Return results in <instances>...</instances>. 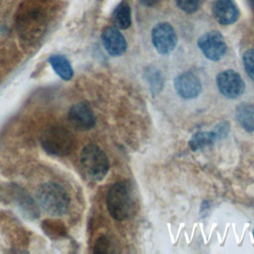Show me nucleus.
Masks as SVG:
<instances>
[{
    "instance_id": "nucleus-15",
    "label": "nucleus",
    "mask_w": 254,
    "mask_h": 254,
    "mask_svg": "<svg viewBox=\"0 0 254 254\" xmlns=\"http://www.w3.org/2000/svg\"><path fill=\"white\" fill-rule=\"evenodd\" d=\"M219 140L214 130L206 132V131H198L192 135L190 138L189 145L192 151H196L198 149H202L205 146L213 144L215 141Z\"/></svg>"
},
{
    "instance_id": "nucleus-19",
    "label": "nucleus",
    "mask_w": 254,
    "mask_h": 254,
    "mask_svg": "<svg viewBox=\"0 0 254 254\" xmlns=\"http://www.w3.org/2000/svg\"><path fill=\"white\" fill-rule=\"evenodd\" d=\"M144 6H147V7H153L155 6L156 4H158L161 0H139Z\"/></svg>"
},
{
    "instance_id": "nucleus-10",
    "label": "nucleus",
    "mask_w": 254,
    "mask_h": 254,
    "mask_svg": "<svg viewBox=\"0 0 254 254\" xmlns=\"http://www.w3.org/2000/svg\"><path fill=\"white\" fill-rule=\"evenodd\" d=\"M101 40L106 52L113 57L122 56L127 50V42L115 27H106L101 33Z\"/></svg>"
},
{
    "instance_id": "nucleus-18",
    "label": "nucleus",
    "mask_w": 254,
    "mask_h": 254,
    "mask_svg": "<svg viewBox=\"0 0 254 254\" xmlns=\"http://www.w3.org/2000/svg\"><path fill=\"white\" fill-rule=\"evenodd\" d=\"M108 250V240L105 237H100L96 244H95V248H94V252L95 253H106Z\"/></svg>"
},
{
    "instance_id": "nucleus-5",
    "label": "nucleus",
    "mask_w": 254,
    "mask_h": 254,
    "mask_svg": "<svg viewBox=\"0 0 254 254\" xmlns=\"http://www.w3.org/2000/svg\"><path fill=\"white\" fill-rule=\"evenodd\" d=\"M197 46L204 57L210 61H219L226 53L227 45L223 36L217 31H209L199 37Z\"/></svg>"
},
{
    "instance_id": "nucleus-1",
    "label": "nucleus",
    "mask_w": 254,
    "mask_h": 254,
    "mask_svg": "<svg viewBox=\"0 0 254 254\" xmlns=\"http://www.w3.org/2000/svg\"><path fill=\"white\" fill-rule=\"evenodd\" d=\"M36 197L42 209L51 215H63L69 206V197L66 190L57 183L42 185Z\"/></svg>"
},
{
    "instance_id": "nucleus-20",
    "label": "nucleus",
    "mask_w": 254,
    "mask_h": 254,
    "mask_svg": "<svg viewBox=\"0 0 254 254\" xmlns=\"http://www.w3.org/2000/svg\"><path fill=\"white\" fill-rule=\"evenodd\" d=\"M251 1V3H252V5L254 6V0H250Z\"/></svg>"
},
{
    "instance_id": "nucleus-9",
    "label": "nucleus",
    "mask_w": 254,
    "mask_h": 254,
    "mask_svg": "<svg viewBox=\"0 0 254 254\" xmlns=\"http://www.w3.org/2000/svg\"><path fill=\"white\" fill-rule=\"evenodd\" d=\"M174 84L177 93L185 99L195 98L201 91V82L191 71H185L177 75Z\"/></svg>"
},
{
    "instance_id": "nucleus-8",
    "label": "nucleus",
    "mask_w": 254,
    "mask_h": 254,
    "mask_svg": "<svg viewBox=\"0 0 254 254\" xmlns=\"http://www.w3.org/2000/svg\"><path fill=\"white\" fill-rule=\"evenodd\" d=\"M68 120L77 130L86 131L95 125V116L86 102L73 104L68 111Z\"/></svg>"
},
{
    "instance_id": "nucleus-12",
    "label": "nucleus",
    "mask_w": 254,
    "mask_h": 254,
    "mask_svg": "<svg viewBox=\"0 0 254 254\" xmlns=\"http://www.w3.org/2000/svg\"><path fill=\"white\" fill-rule=\"evenodd\" d=\"M235 116L239 124L247 132L254 131V104L241 103L236 107Z\"/></svg>"
},
{
    "instance_id": "nucleus-4",
    "label": "nucleus",
    "mask_w": 254,
    "mask_h": 254,
    "mask_svg": "<svg viewBox=\"0 0 254 254\" xmlns=\"http://www.w3.org/2000/svg\"><path fill=\"white\" fill-rule=\"evenodd\" d=\"M80 164L85 175L93 181L102 180L109 169L107 156L95 145H87L82 149Z\"/></svg>"
},
{
    "instance_id": "nucleus-3",
    "label": "nucleus",
    "mask_w": 254,
    "mask_h": 254,
    "mask_svg": "<svg viewBox=\"0 0 254 254\" xmlns=\"http://www.w3.org/2000/svg\"><path fill=\"white\" fill-rule=\"evenodd\" d=\"M41 144L48 153L63 157L71 152L74 139L67 129L61 126H50L43 132Z\"/></svg>"
},
{
    "instance_id": "nucleus-14",
    "label": "nucleus",
    "mask_w": 254,
    "mask_h": 254,
    "mask_svg": "<svg viewBox=\"0 0 254 254\" xmlns=\"http://www.w3.org/2000/svg\"><path fill=\"white\" fill-rule=\"evenodd\" d=\"M49 63L52 65L53 69L61 78L64 80H69L72 77V74H73L72 67L69 62L64 57L60 55L52 56L49 59Z\"/></svg>"
},
{
    "instance_id": "nucleus-2",
    "label": "nucleus",
    "mask_w": 254,
    "mask_h": 254,
    "mask_svg": "<svg viewBox=\"0 0 254 254\" xmlns=\"http://www.w3.org/2000/svg\"><path fill=\"white\" fill-rule=\"evenodd\" d=\"M106 205L110 215L123 220L131 215L134 208V198L131 187L127 182H117L108 190Z\"/></svg>"
},
{
    "instance_id": "nucleus-17",
    "label": "nucleus",
    "mask_w": 254,
    "mask_h": 254,
    "mask_svg": "<svg viewBox=\"0 0 254 254\" xmlns=\"http://www.w3.org/2000/svg\"><path fill=\"white\" fill-rule=\"evenodd\" d=\"M243 64L248 76L254 80V49L248 50L243 54Z\"/></svg>"
},
{
    "instance_id": "nucleus-7",
    "label": "nucleus",
    "mask_w": 254,
    "mask_h": 254,
    "mask_svg": "<svg viewBox=\"0 0 254 254\" xmlns=\"http://www.w3.org/2000/svg\"><path fill=\"white\" fill-rule=\"evenodd\" d=\"M216 85L219 92L229 99L239 97L245 90L244 80L233 69H226L219 72L216 76Z\"/></svg>"
},
{
    "instance_id": "nucleus-13",
    "label": "nucleus",
    "mask_w": 254,
    "mask_h": 254,
    "mask_svg": "<svg viewBox=\"0 0 254 254\" xmlns=\"http://www.w3.org/2000/svg\"><path fill=\"white\" fill-rule=\"evenodd\" d=\"M112 21L119 29H127L131 26V8L126 2H121L114 9L112 14Z\"/></svg>"
},
{
    "instance_id": "nucleus-11",
    "label": "nucleus",
    "mask_w": 254,
    "mask_h": 254,
    "mask_svg": "<svg viewBox=\"0 0 254 254\" xmlns=\"http://www.w3.org/2000/svg\"><path fill=\"white\" fill-rule=\"evenodd\" d=\"M212 14L220 25H231L237 21L239 10L233 0H216L212 5Z\"/></svg>"
},
{
    "instance_id": "nucleus-6",
    "label": "nucleus",
    "mask_w": 254,
    "mask_h": 254,
    "mask_svg": "<svg viewBox=\"0 0 254 254\" xmlns=\"http://www.w3.org/2000/svg\"><path fill=\"white\" fill-rule=\"evenodd\" d=\"M152 43L161 55H168L177 46L178 37L173 26L166 22L158 23L152 30Z\"/></svg>"
},
{
    "instance_id": "nucleus-16",
    "label": "nucleus",
    "mask_w": 254,
    "mask_h": 254,
    "mask_svg": "<svg viewBox=\"0 0 254 254\" xmlns=\"http://www.w3.org/2000/svg\"><path fill=\"white\" fill-rule=\"evenodd\" d=\"M175 2L182 11L191 14L199 9L202 0H175Z\"/></svg>"
}]
</instances>
